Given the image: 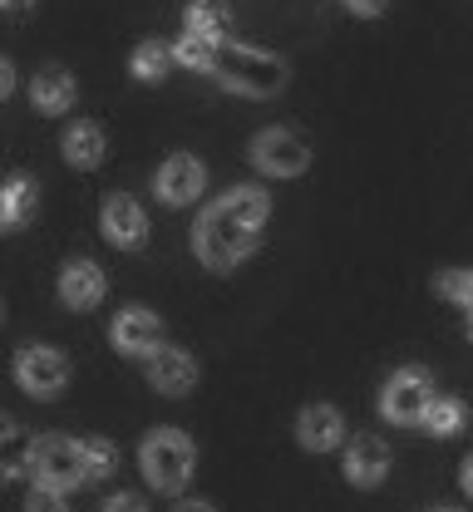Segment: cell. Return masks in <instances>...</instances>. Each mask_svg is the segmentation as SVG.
<instances>
[{
    "instance_id": "obj_34",
    "label": "cell",
    "mask_w": 473,
    "mask_h": 512,
    "mask_svg": "<svg viewBox=\"0 0 473 512\" xmlns=\"http://www.w3.org/2000/svg\"><path fill=\"white\" fill-rule=\"evenodd\" d=\"M469 340H473V311H469Z\"/></svg>"
},
{
    "instance_id": "obj_30",
    "label": "cell",
    "mask_w": 473,
    "mask_h": 512,
    "mask_svg": "<svg viewBox=\"0 0 473 512\" xmlns=\"http://www.w3.org/2000/svg\"><path fill=\"white\" fill-rule=\"evenodd\" d=\"M459 483H464V493L473 498V453L464 458V468H459Z\"/></svg>"
},
{
    "instance_id": "obj_13",
    "label": "cell",
    "mask_w": 473,
    "mask_h": 512,
    "mask_svg": "<svg viewBox=\"0 0 473 512\" xmlns=\"http://www.w3.org/2000/svg\"><path fill=\"white\" fill-rule=\"evenodd\" d=\"M60 301L69 311H94L104 301V271L94 261H69L60 271Z\"/></svg>"
},
{
    "instance_id": "obj_7",
    "label": "cell",
    "mask_w": 473,
    "mask_h": 512,
    "mask_svg": "<svg viewBox=\"0 0 473 512\" xmlns=\"http://www.w3.org/2000/svg\"><path fill=\"white\" fill-rule=\"evenodd\" d=\"M15 380L35 399H55V394H65L69 384V360L60 350H50V345H25L15 355Z\"/></svg>"
},
{
    "instance_id": "obj_5",
    "label": "cell",
    "mask_w": 473,
    "mask_h": 512,
    "mask_svg": "<svg viewBox=\"0 0 473 512\" xmlns=\"http://www.w3.org/2000/svg\"><path fill=\"white\" fill-rule=\"evenodd\" d=\"M35 483H50V488H74V483H89L84 473V444H74L65 434H45L35 439V463H30Z\"/></svg>"
},
{
    "instance_id": "obj_29",
    "label": "cell",
    "mask_w": 473,
    "mask_h": 512,
    "mask_svg": "<svg viewBox=\"0 0 473 512\" xmlns=\"http://www.w3.org/2000/svg\"><path fill=\"white\" fill-rule=\"evenodd\" d=\"M5 227H20V222H15V212H10V197H5V188H0V232H5Z\"/></svg>"
},
{
    "instance_id": "obj_35",
    "label": "cell",
    "mask_w": 473,
    "mask_h": 512,
    "mask_svg": "<svg viewBox=\"0 0 473 512\" xmlns=\"http://www.w3.org/2000/svg\"><path fill=\"white\" fill-rule=\"evenodd\" d=\"M0 5H5V0H0Z\"/></svg>"
},
{
    "instance_id": "obj_31",
    "label": "cell",
    "mask_w": 473,
    "mask_h": 512,
    "mask_svg": "<svg viewBox=\"0 0 473 512\" xmlns=\"http://www.w3.org/2000/svg\"><path fill=\"white\" fill-rule=\"evenodd\" d=\"M173 512H217V508H212V503H198V498H188V503H178Z\"/></svg>"
},
{
    "instance_id": "obj_10",
    "label": "cell",
    "mask_w": 473,
    "mask_h": 512,
    "mask_svg": "<svg viewBox=\"0 0 473 512\" xmlns=\"http://www.w3.org/2000/svg\"><path fill=\"white\" fill-rule=\"evenodd\" d=\"M153 188L163 202H173V207H188V202H198L207 188V168L193 158V153H173L163 168H158V178H153Z\"/></svg>"
},
{
    "instance_id": "obj_19",
    "label": "cell",
    "mask_w": 473,
    "mask_h": 512,
    "mask_svg": "<svg viewBox=\"0 0 473 512\" xmlns=\"http://www.w3.org/2000/svg\"><path fill=\"white\" fill-rule=\"evenodd\" d=\"M129 64H134L138 79H148V84H153V79H163V74L178 64V55H173V45H163V40H143Z\"/></svg>"
},
{
    "instance_id": "obj_11",
    "label": "cell",
    "mask_w": 473,
    "mask_h": 512,
    "mask_svg": "<svg viewBox=\"0 0 473 512\" xmlns=\"http://www.w3.org/2000/svg\"><path fill=\"white\" fill-rule=\"evenodd\" d=\"M148 384H153L158 394H168V399H183V394L198 384V360H193L188 350L163 345L158 355H148Z\"/></svg>"
},
{
    "instance_id": "obj_15",
    "label": "cell",
    "mask_w": 473,
    "mask_h": 512,
    "mask_svg": "<svg viewBox=\"0 0 473 512\" xmlns=\"http://www.w3.org/2000/svg\"><path fill=\"white\" fill-rule=\"evenodd\" d=\"M65 163L69 168H99L104 163V153H109V138H104V128L89 124V119H79V124L65 128Z\"/></svg>"
},
{
    "instance_id": "obj_14",
    "label": "cell",
    "mask_w": 473,
    "mask_h": 512,
    "mask_svg": "<svg viewBox=\"0 0 473 512\" xmlns=\"http://www.w3.org/2000/svg\"><path fill=\"white\" fill-rule=\"evenodd\" d=\"M296 439H301V448H311V453H331V448L345 439V419H340V409H331V404H311V409H301V419H296Z\"/></svg>"
},
{
    "instance_id": "obj_1",
    "label": "cell",
    "mask_w": 473,
    "mask_h": 512,
    "mask_svg": "<svg viewBox=\"0 0 473 512\" xmlns=\"http://www.w3.org/2000/svg\"><path fill=\"white\" fill-rule=\"evenodd\" d=\"M267 227V192L262 188H232L222 192L193 232V247L203 256V266L212 271H232L242 256H252V247L262 242Z\"/></svg>"
},
{
    "instance_id": "obj_25",
    "label": "cell",
    "mask_w": 473,
    "mask_h": 512,
    "mask_svg": "<svg viewBox=\"0 0 473 512\" xmlns=\"http://www.w3.org/2000/svg\"><path fill=\"white\" fill-rule=\"evenodd\" d=\"M25 512H69V508H65V498H60V488L35 483V493L25 498Z\"/></svg>"
},
{
    "instance_id": "obj_22",
    "label": "cell",
    "mask_w": 473,
    "mask_h": 512,
    "mask_svg": "<svg viewBox=\"0 0 473 512\" xmlns=\"http://www.w3.org/2000/svg\"><path fill=\"white\" fill-rule=\"evenodd\" d=\"M79 444H84V473H89V483H99V478H109L119 468V448L109 444V439H79Z\"/></svg>"
},
{
    "instance_id": "obj_4",
    "label": "cell",
    "mask_w": 473,
    "mask_h": 512,
    "mask_svg": "<svg viewBox=\"0 0 473 512\" xmlns=\"http://www.w3.org/2000/svg\"><path fill=\"white\" fill-rule=\"evenodd\" d=\"M429 404H434V380L424 375V370H400V375H390L385 389H380V419H390V424H424V414H429Z\"/></svg>"
},
{
    "instance_id": "obj_12",
    "label": "cell",
    "mask_w": 473,
    "mask_h": 512,
    "mask_svg": "<svg viewBox=\"0 0 473 512\" xmlns=\"http://www.w3.org/2000/svg\"><path fill=\"white\" fill-rule=\"evenodd\" d=\"M385 473H390V444L380 434H355L345 448V478L360 488H375Z\"/></svg>"
},
{
    "instance_id": "obj_23",
    "label": "cell",
    "mask_w": 473,
    "mask_h": 512,
    "mask_svg": "<svg viewBox=\"0 0 473 512\" xmlns=\"http://www.w3.org/2000/svg\"><path fill=\"white\" fill-rule=\"evenodd\" d=\"M434 291L444 296V301H454V306H464V311H473V271H444L439 281H434Z\"/></svg>"
},
{
    "instance_id": "obj_32",
    "label": "cell",
    "mask_w": 473,
    "mask_h": 512,
    "mask_svg": "<svg viewBox=\"0 0 473 512\" xmlns=\"http://www.w3.org/2000/svg\"><path fill=\"white\" fill-rule=\"evenodd\" d=\"M5 5H10V10H25V5H30V0H5Z\"/></svg>"
},
{
    "instance_id": "obj_28",
    "label": "cell",
    "mask_w": 473,
    "mask_h": 512,
    "mask_svg": "<svg viewBox=\"0 0 473 512\" xmlns=\"http://www.w3.org/2000/svg\"><path fill=\"white\" fill-rule=\"evenodd\" d=\"M10 89H15V69L10 60H0V99H10Z\"/></svg>"
},
{
    "instance_id": "obj_18",
    "label": "cell",
    "mask_w": 473,
    "mask_h": 512,
    "mask_svg": "<svg viewBox=\"0 0 473 512\" xmlns=\"http://www.w3.org/2000/svg\"><path fill=\"white\" fill-rule=\"evenodd\" d=\"M173 55H178L183 69L212 74V69H217V55H222V40H217V35H198V30H183V40L173 45Z\"/></svg>"
},
{
    "instance_id": "obj_8",
    "label": "cell",
    "mask_w": 473,
    "mask_h": 512,
    "mask_svg": "<svg viewBox=\"0 0 473 512\" xmlns=\"http://www.w3.org/2000/svg\"><path fill=\"white\" fill-rule=\"evenodd\" d=\"M99 227L114 247H143L148 242V217H143V202L129 197V192H109L104 207H99Z\"/></svg>"
},
{
    "instance_id": "obj_24",
    "label": "cell",
    "mask_w": 473,
    "mask_h": 512,
    "mask_svg": "<svg viewBox=\"0 0 473 512\" xmlns=\"http://www.w3.org/2000/svg\"><path fill=\"white\" fill-rule=\"evenodd\" d=\"M5 197H10L15 222H25V217L35 212V183H30V178H10V183H5Z\"/></svg>"
},
{
    "instance_id": "obj_33",
    "label": "cell",
    "mask_w": 473,
    "mask_h": 512,
    "mask_svg": "<svg viewBox=\"0 0 473 512\" xmlns=\"http://www.w3.org/2000/svg\"><path fill=\"white\" fill-rule=\"evenodd\" d=\"M5 429H10V419H0V434H5Z\"/></svg>"
},
{
    "instance_id": "obj_9",
    "label": "cell",
    "mask_w": 473,
    "mask_h": 512,
    "mask_svg": "<svg viewBox=\"0 0 473 512\" xmlns=\"http://www.w3.org/2000/svg\"><path fill=\"white\" fill-rule=\"evenodd\" d=\"M109 340H114L119 355H158L163 350V320L153 311H143V306H129V311L114 316Z\"/></svg>"
},
{
    "instance_id": "obj_26",
    "label": "cell",
    "mask_w": 473,
    "mask_h": 512,
    "mask_svg": "<svg viewBox=\"0 0 473 512\" xmlns=\"http://www.w3.org/2000/svg\"><path fill=\"white\" fill-rule=\"evenodd\" d=\"M104 512H148V503H143L138 493H114V498L104 503Z\"/></svg>"
},
{
    "instance_id": "obj_21",
    "label": "cell",
    "mask_w": 473,
    "mask_h": 512,
    "mask_svg": "<svg viewBox=\"0 0 473 512\" xmlns=\"http://www.w3.org/2000/svg\"><path fill=\"white\" fill-rule=\"evenodd\" d=\"M188 30H198V35H227V5L222 0H193L188 5Z\"/></svg>"
},
{
    "instance_id": "obj_3",
    "label": "cell",
    "mask_w": 473,
    "mask_h": 512,
    "mask_svg": "<svg viewBox=\"0 0 473 512\" xmlns=\"http://www.w3.org/2000/svg\"><path fill=\"white\" fill-rule=\"evenodd\" d=\"M212 74H217L227 89L247 94V99H271V94L286 84V60H276L267 50H252V45H222Z\"/></svg>"
},
{
    "instance_id": "obj_2",
    "label": "cell",
    "mask_w": 473,
    "mask_h": 512,
    "mask_svg": "<svg viewBox=\"0 0 473 512\" xmlns=\"http://www.w3.org/2000/svg\"><path fill=\"white\" fill-rule=\"evenodd\" d=\"M193 463H198V448H193V439L183 429H153L138 444V468H143V478L158 493H178L193 478Z\"/></svg>"
},
{
    "instance_id": "obj_17",
    "label": "cell",
    "mask_w": 473,
    "mask_h": 512,
    "mask_svg": "<svg viewBox=\"0 0 473 512\" xmlns=\"http://www.w3.org/2000/svg\"><path fill=\"white\" fill-rule=\"evenodd\" d=\"M30 463H35V439L25 434V429H5L0 434V483H10V478H20V473H30Z\"/></svg>"
},
{
    "instance_id": "obj_6",
    "label": "cell",
    "mask_w": 473,
    "mask_h": 512,
    "mask_svg": "<svg viewBox=\"0 0 473 512\" xmlns=\"http://www.w3.org/2000/svg\"><path fill=\"white\" fill-rule=\"evenodd\" d=\"M252 163L267 173V178H301L311 168V148L306 138H296L291 128H267L252 138Z\"/></svg>"
},
{
    "instance_id": "obj_16",
    "label": "cell",
    "mask_w": 473,
    "mask_h": 512,
    "mask_svg": "<svg viewBox=\"0 0 473 512\" xmlns=\"http://www.w3.org/2000/svg\"><path fill=\"white\" fill-rule=\"evenodd\" d=\"M30 104L40 114H65L69 104H74V79H69L65 69H40L30 79Z\"/></svg>"
},
{
    "instance_id": "obj_20",
    "label": "cell",
    "mask_w": 473,
    "mask_h": 512,
    "mask_svg": "<svg viewBox=\"0 0 473 512\" xmlns=\"http://www.w3.org/2000/svg\"><path fill=\"white\" fill-rule=\"evenodd\" d=\"M464 419H469L464 399H434L429 414H424V429H429V434H459Z\"/></svg>"
},
{
    "instance_id": "obj_27",
    "label": "cell",
    "mask_w": 473,
    "mask_h": 512,
    "mask_svg": "<svg viewBox=\"0 0 473 512\" xmlns=\"http://www.w3.org/2000/svg\"><path fill=\"white\" fill-rule=\"evenodd\" d=\"M345 5H350L355 15H380V10H385L390 0H345Z\"/></svg>"
}]
</instances>
